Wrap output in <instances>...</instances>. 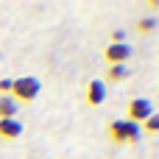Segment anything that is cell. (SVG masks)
Here are the masks:
<instances>
[{
    "label": "cell",
    "mask_w": 159,
    "mask_h": 159,
    "mask_svg": "<svg viewBox=\"0 0 159 159\" xmlns=\"http://www.w3.org/2000/svg\"><path fill=\"white\" fill-rule=\"evenodd\" d=\"M131 59V45L129 42H109L106 48H103V61H106V67H112V64H126Z\"/></svg>",
    "instance_id": "cell-4"
},
{
    "label": "cell",
    "mask_w": 159,
    "mask_h": 159,
    "mask_svg": "<svg viewBox=\"0 0 159 159\" xmlns=\"http://www.w3.org/2000/svg\"><path fill=\"white\" fill-rule=\"evenodd\" d=\"M84 101H87V106L98 109V106L106 101V81H98V78H92V81L87 84V89H84Z\"/></svg>",
    "instance_id": "cell-5"
},
{
    "label": "cell",
    "mask_w": 159,
    "mask_h": 159,
    "mask_svg": "<svg viewBox=\"0 0 159 159\" xmlns=\"http://www.w3.org/2000/svg\"><path fill=\"white\" fill-rule=\"evenodd\" d=\"M22 131H25V126H22L17 117L0 120V143H17V140L22 137Z\"/></svg>",
    "instance_id": "cell-6"
},
{
    "label": "cell",
    "mask_w": 159,
    "mask_h": 159,
    "mask_svg": "<svg viewBox=\"0 0 159 159\" xmlns=\"http://www.w3.org/2000/svg\"><path fill=\"white\" fill-rule=\"evenodd\" d=\"M151 115H154V103H151L148 98H134V101H129V106H126V120H129V123L143 126Z\"/></svg>",
    "instance_id": "cell-3"
},
{
    "label": "cell",
    "mask_w": 159,
    "mask_h": 159,
    "mask_svg": "<svg viewBox=\"0 0 159 159\" xmlns=\"http://www.w3.org/2000/svg\"><path fill=\"white\" fill-rule=\"evenodd\" d=\"M131 75V70H129V64H112V67H106V81H126Z\"/></svg>",
    "instance_id": "cell-9"
},
{
    "label": "cell",
    "mask_w": 159,
    "mask_h": 159,
    "mask_svg": "<svg viewBox=\"0 0 159 159\" xmlns=\"http://www.w3.org/2000/svg\"><path fill=\"white\" fill-rule=\"evenodd\" d=\"M11 84L14 78H0V95H11Z\"/></svg>",
    "instance_id": "cell-11"
},
{
    "label": "cell",
    "mask_w": 159,
    "mask_h": 159,
    "mask_svg": "<svg viewBox=\"0 0 159 159\" xmlns=\"http://www.w3.org/2000/svg\"><path fill=\"white\" fill-rule=\"evenodd\" d=\"M143 6H145L148 11H159V0H145Z\"/></svg>",
    "instance_id": "cell-13"
},
{
    "label": "cell",
    "mask_w": 159,
    "mask_h": 159,
    "mask_svg": "<svg viewBox=\"0 0 159 159\" xmlns=\"http://www.w3.org/2000/svg\"><path fill=\"white\" fill-rule=\"evenodd\" d=\"M39 92H42V81L34 78V75L14 78V84H11V98H14L17 106H20V103H34V101L39 98Z\"/></svg>",
    "instance_id": "cell-2"
},
{
    "label": "cell",
    "mask_w": 159,
    "mask_h": 159,
    "mask_svg": "<svg viewBox=\"0 0 159 159\" xmlns=\"http://www.w3.org/2000/svg\"><path fill=\"white\" fill-rule=\"evenodd\" d=\"M106 137L115 145H137L143 137V129L137 123H129V120H112L106 126Z\"/></svg>",
    "instance_id": "cell-1"
},
{
    "label": "cell",
    "mask_w": 159,
    "mask_h": 159,
    "mask_svg": "<svg viewBox=\"0 0 159 159\" xmlns=\"http://www.w3.org/2000/svg\"><path fill=\"white\" fill-rule=\"evenodd\" d=\"M17 112H20V106L14 103V98L0 95V120H11V117H17Z\"/></svg>",
    "instance_id": "cell-8"
},
{
    "label": "cell",
    "mask_w": 159,
    "mask_h": 159,
    "mask_svg": "<svg viewBox=\"0 0 159 159\" xmlns=\"http://www.w3.org/2000/svg\"><path fill=\"white\" fill-rule=\"evenodd\" d=\"M157 28H159V17L157 14H143V17L134 22V31H137L140 36H151Z\"/></svg>",
    "instance_id": "cell-7"
},
{
    "label": "cell",
    "mask_w": 159,
    "mask_h": 159,
    "mask_svg": "<svg viewBox=\"0 0 159 159\" xmlns=\"http://www.w3.org/2000/svg\"><path fill=\"white\" fill-rule=\"evenodd\" d=\"M109 39H112V42H126V31H123V28H117V31H112V34H109Z\"/></svg>",
    "instance_id": "cell-12"
},
{
    "label": "cell",
    "mask_w": 159,
    "mask_h": 159,
    "mask_svg": "<svg viewBox=\"0 0 159 159\" xmlns=\"http://www.w3.org/2000/svg\"><path fill=\"white\" fill-rule=\"evenodd\" d=\"M140 129H143V134H159V112H154Z\"/></svg>",
    "instance_id": "cell-10"
}]
</instances>
